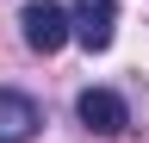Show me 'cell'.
<instances>
[{
	"instance_id": "277c9868",
	"label": "cell",
	"mask_w": 149,
	"mask_h": 143,
	"mask_svg": "<svg viewBox=\"0 0 149 143\" xmlns=\"http://www.w3.org/2000/svg\"><path fill=\"white\" fill-rule=\"evenodd\" d=\"M44 112H37L31 93H19V87H0V143H31Z\"/></svg>"
},
{
	"instance_id": "6da1fadb",
	"label": "cell",
	"mask_w": 149,
	"mask_h": 143,
	"mask_svg": "<svg viewBox=\"0 0 149 143\" xmlns=\"http://www.w3.org/2000/svg\"><path fill=\"white\" fill-rule=\"evenodd\" d=\"M112 31H118V0H74L68 6V38L81 44L87 56L112 50Z\"/></svg>"
},
{
	"instance_id": "3957f363",
	"label": "cell",
	"mask_w": 149,
	"mask_h": 143,
	"mask_svg": "<svg viewBox=\"0 0 149 143\" xmlns=\"http://www.w3.org/2000/svg\"><path fill=\"white\" fill-rule=\"evenodd\" d=\"M74 118H81L87 131H100V137H118L130 124V106L112 93V87H81V93H74Z\"/></svg>"
},
{
	"instance_id": "7a4b0ae2",
	"label": "cell",
	"mask_w": 149,
	"mask_h": 143,
	"mask_svg": "<svg viewBox=\"0 0 149 143\" xmlns=\"http://www.w3.org/2000/svg\"><path fill=\"white\" fill-rule=\"evenodd\" d=\"M19 31H25V44L37 56H56V50L68 44V6H56V0H25Z\"/></svg>"
}]
</instances>
